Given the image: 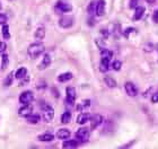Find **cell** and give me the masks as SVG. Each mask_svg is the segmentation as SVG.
Instances as JSON below:
<instances>
[{
  "instance_id": "obj_1",
  "label": "cell",
  "mask_w": 158,
  "mask_h": 149,
  "mask_svg": "<svg viewBox=\"0 0 158 149\" xmlns=\"http://www.w3.org/2000/svg\"><path fill=\"white\" fill-rule=\"evenodd\" d=\"M44 51V45L42 43H33L31 44L28 50H27V54L30 57L31 59H36L39 56H41Z\"/></svg>"
},
{
  "instance_id": "obj_2",
  "label": "cell",
  "mask_w": 158,
  "mask_h": 149,
  "mask_svg": "<svg viewBox=\"0 0 158 149\" xmlns=\"http://www.w3.org/2000/svg\"><path fill=\"white\" fill-rule=\"evenodd\" d=\"M76 139H77V141L80 142V144L87 142L88 139H89V130L87 128L78 129L77 132H76Z\"/></svg>"
},
{
  "instance_id": "obj_3",
  "label": "cell",
  "mask_w": 158,
  "mask_h": 149,
  "mask_svg": "<svg viewBox=\"0 0 158 149\" xmlns=\"http://www.w3.org/2000/svg\"><path fill=\"white\" fill-rule=\"evenodd\" d=\"M43 109V119L45 122H50L52 121L53 116H54V110L53 107L50 106V105H45V106H42Z\"/></svg>"
},
{
  "instance_id": "obj_4",
  "label": "cell",
  "mask_w": 158,
  "mask_h": 149,
  "mask_svg": "<svg viewBox=\"0 0 158 149\" xmlns=\"http://www.w3.org/2000/svg\"><path fill=\"white\" fill-rule=\"evenodd\" d=\"M66 95H67L66 102L68 103L69 105H73V104H75V101H76V90H75V88L71 87V86L67 87V89H66Z\"/></svg>"
},
{
  "instance_id": "obj_5",
  "label": "cell",
  "mask_w": 158,
  "mask_h": 149,
  "mask_svg": "<svg viewBox=\"0 0 158 149\" xmlns=\"http://www.w3.org/2000/svg\"><path fill=\"white\" fill-rule=\"evenodd\" d=\"M56 10H59L60 13H69L73 10V6L67 2V1H63V0H60L58 1L56 5Z\"/></svg>"
},
{
  "instance_id": "obj_6",
  "label": "cell",
  "mask_w": 158,
  "mask_h": 149,
  "mask_svg": "<svg viewBox=\"0 0 158 149\" xmlns=\"http://www.w3.org/2000/svg\"><path fill=\"white\" fill-rule=\"evenodd\" d=\"M34 99V95L31 90H25L19 96V102L21 104H31L32 101Z\"/></svg>"
},
{
  "instance_id": "obj_7",
  "label": "cell",
  "mask_w": 158,
  "mask_h": 149,
  "mask_svg": "<svg viewBox=\"0 0 158 149\" xmlns=\"http://www.w3.org/2000/svg\"><path fill=\"white\" fill-rule=\"evenodd\" d=\"M103 122V116L101 114H94L90 115V127L92 129H96L99 127Z\"/></svg>"
},
{
  "instance_id": "obj_8",
  "label": "cell",
  "mask_w": 158,
  "mask_h": 149,
  "mask_svg": "<svg viewBox=\"0 0 158 149\" xmlns=\"http://www.w3.org/2000/svg\"><path fill=\"white\" fill-rule=\"evenodd\" d=\"M124 88H125V92H127V94H128L130 97H136V96H137L138 89L132 83L128 81V83L125 84V86H124Z\"/></svg>"
},
{
  "instance_id": "obj_9",
  "label": "cell",
  "mask_w": 158,
  "mask_h": 149,
  "mask_svg": "<svg viewBox=\"0 0 158 149\" xmlns=\"http://www.w3.org/2000/svg\"><path fill=\"white\" fill-rule=\"evenodd\" d=\"M32 111H33L32 105H30V104H23V106L18 111V114L21 115V116H23V118H26L27 115H30L32 113Z\"/></svg>"
},
{
  "instance_id": "obj_10",
  "label": "cell",
  "mask_w": 158,
  "mask_h": 149,
  "mask_svg": "<svg viewBox=\"0 0 158 149\" xmlns=\"http://www.w3.org/2000/svg\"><path fill=\"white\" fill-rule=\"evenodd\" d=\"M59 25L62 27V28H68V27H71L73 25V19L71 17H68V16H64L59 21Z\"/></svg>"
},
{
  "instance_id": "obj_11",
  "label": "cell",
  "mask_w": 158,
  "mask_h": 149,
  "mask_svg": "<svg viewBox=\"0 0 158 149\" xmlns=\"http://www.w3.org/2000/svg\"><path fill=\"white\" fill-rule=\"evenodd\" d=\"M105 13V1L104 0H98L96 4V15L97 16H103Z\"/></svg>"
},
{
  "instance_id": "obj_12",
  "label": "cell",
  "mask_w": 158,
  "mask_h": 149,
  "mask_svg": "<svg viewBox=\"0 0 158 149\" xmlns=\"http://www.w3.org/2000/svg\"><path fill=\"white\" fill-rule=\"evenodd\" d=\"M110 60L108 58H105V57H102V60H101V64H99V70L102 73H106L108 68H110Z\"/></svg>"
},
{
  "instance_id": "obj_13",
  "label": "cell",
  "mask_w": 158,
  "mask_h": 149,
  "mask_svg": "<svg viewBox=\"0 0 158 149\" xmlns=\"http://www.w3.org/2000/svg\"><path fill=\"white\" fill-rule=\"evenodd\" d=\"M50 64H51V57L49 56V54H44L41 63L39 64V69L40 70H43V69L47 68Z\"/></svg>"
},
{
  "instance_id": "obj_14",
  "label": "cell",
  "mask_w": 158,
  "mask_h": 149,
  "mask_svg": "<svg viewBox=\"0 0 158 149\" xmlns=\"http://www.w3.org/2000/svg\"><path fill=\"white\" fill-rule=\"evenodd\" d=\"M70 134H71V132L68 129H60L59 131L56 132V137L61 140H67L70 137Z\"/></svg>"
},
{
  "instance_id": "obj_15",
  "label": "cell",
  "mask_w": 158,
  "mask_h": 149,
  "mask_svg": "<svg viewBox=\"0 0 158 149\" xmlns=\"http://www.w3.org/2000/svg\"><path fill=\"white\" fill-rule=\"evenodd\" d=\"M89 120H90V114L89 113H86V112L85 113H80L77 118V123L80 124V125H82V124L87 123Z\"/></svg>"
},
{
  "instance_id": "obj_16",
  "label": "cell",
  "mask_w": 158,
  "mask_h": 149,
  "mask_svg": "<svg viewBox=\"0 0 158 149\" xmlns=\"http://www.w3.org/2000/svg\"><path fill=\"white\" fill-rule=\"evenodd\" d=\"M136 11H134V19L138 21V19H141L142 16H143V14H145V7H142V6H137L136 7Z\"/></svg>"
},
{
  "instance_id": "obj_17",
  "label": "cell",
  "mask_w": 158,
  "mask_h": 149,
  "mask_svg": "<svg viewBox=\"0 0 158 149\" xmlns=\"http://www.w3.org/2000/svg\"><path fill=\"white\" fill-rule=\"evenodd\" d=\"M26 120H27V121L32 124H37L40 122L41 118H40L39 114H33V113H31L30 115H27V116H26Z\"/></svg>"
},
{
  "instance_id": "obj_18",
  "label": "cell",
  "mask_w": 158,
  "mask_h": 149,
  "mask_svg": "<svg viewBox=\"0 0 158 149\" xmlns=\"http://www.w3.org/2000/svg\"><path fill=\"white\" fill-rule=\"evenodd\" d=\"M26 75H27V69L25 67H21V68H19L16 71V79L21 80V79L26 78Z\"/></svg>"
},
{
  "instance_id": "obj_19",
  "label": "cell",
  "mask_w": 158,
  "mask_h": 149,
  "mask_svg": "<svg viewBox=\"0 0 158 149\" xmlns=\"http://www.w3.org/2000/svg\"><path fill=\"white\" fill-rule=\"evenodd\" d=\"M53 139H54V136L51 134V133H44V134L39 136V140L42 141V142H50Z\"/></svg>"
},
{
  "instance_id": "obj_20",
  "label": "cell",
  "mask_w": 158,
  "mask_h": 149,
  "mask_svg": "<svg viewBox=\"0 0 158 149\" xmlns=\"http://www.w3.org/2000/svg\"><path fill=\"white\" fill-rule=\"evenodd\" d=\"M71 78H73V73H61V75L58 77V81H60V83H66V81L70 80Z\"/></svg>"
},
{
  "instance_id": "obj_21",
  "label": "cell",
  "mask_w": 158,
  "mask_h": 149,
  "mask_svg": "<svg viewBox=\"0 0 158 149\" xmlns=\"http://www.w3.org/2000/svg\"><path fill=\"white\" fill-rule=\"evenodd\" d=\"M104 81H105V84H106L110 88H115L116 87V81L114 80V78H112V77L106 76L104 78Z\"/></svg>"
},
{
  "instance_id": "obj_22",
  "label": "cell",
  "mask_w": 158,
  "mask_h": 149,
  "mask_svg": "<svg viewBox=\"0 0 158 149\" xmlns=\"http://www.w3.org/2000/svg\"><path fill=\"white\" fill-rule=\"evenodd\" d=\"M70 120H71V113H70L69 111H66L63 114L61 115V123L62 124L69 123Z\"/></svg>"
},
{
  "instance_id": "obj_23",
  "label": "cell",
  "mask_w": 158,
  "mask_h": 149,
  "mask_svg": "<svg viewBox=\"0 0 158 149\" xmlns=\"http://www.w3.org/2000/svg\"><path fill=\"white\" fill-rule=\"evenodd\" d=\"M44 36H45V30L43 27H40V28H37V30L35 31L34 37L36 40H42Z\"/></svg>"
},
{
  "instance_id": "obj_24",
  "label": "cell",
  "mask_w": 158,
  "mask_h": 149,
  "mask_svg": "<svg viewBox=\"0 0 158 149\" xmlns=\"http://www.w3.org/2000/svg\"><path fill=\"white\" fill-rule=\"evenodd\" d=\"M78 146V142L76 140H67L62 144L63 148H76Z\"/></svg>"
},
{
  "instance_id": "obj_25",
  "label": "cell",
  "mask_w": 158,
  "mask_h": 149,
  "mask_svg": "<svg viewBox=\"0 0 158 149\" xmlns=\"http://www.w3.org/2000/svg\"><path fill=\"white\" fill-rule=\"evenodd\" d=\"M13 79H14V73H10L8 76L6 77V79H5V83H4L5 87H8V86L11 85V84H13Z\"/></svg>"
},
{
  "instance_id": "obj_26",
  "label": "cell",
  "mask_w": 158,
  "mask_h": 149,
  "mask_svg": "<svg viewBox=\"0 0 158 149\" xmlns=\"http://www.w3.org/2000/svg\"><path fill=\"white\" fill-rule=\"evenodd\" d=\"M101 57H105V58H108V59H112L113 57V52L107 50V49H102L101 51Z\"/></svg>"
},
{
  "instance_id": "obj_27",
  "label": "cell",
  "mask_w": 158,
  "mask_h": 149,
  "mask_svg": "<svg viewBox=\"0 0 158 149\" xmlns=\"http://www.w3.org/2000/svg\"><path fill=\"white\" fill-rule=\"evenodd\" d=\"M2 36H4L5 40H8V38L10 37V34H9V27H8V25H6V24H4V26H2Z\"/></svg>"
},
{
  "instance_id": "obj_28",
  "label": "cell",
  "mask_w": 158,
  "mask_h": 149,
  "mask_svg": "<svg viewBox=\"0 0 158 149\" xmlns=\"http://www.w3.org/2000/svg\"><path fill=\"white\" fill-rule=\"evenodd\" d=\"M9 57L7 54H4L2 56V64H1V70H5V69L7 68V66H8V62H9Z\"/></svg>"
},
{
  "instance_id": "obj_29",
  "label": "cell",
  "mask_w": 158,
  "mask_h": 149,
  "mask_svg": "<svg viewBox=\"0 0 158 149\" xmlns=\"http://www.w3.org/2000/svg\"><path fill=\"white\" fill-rule=\"evenodd\" d=\"M94 13H96V5H95V2H90L89 4V6H88V14L89 15H94Z\"/></svg>"
},
{
  "instance_id": "obj_30",
  "label": "cell",
  "mask_w": 158,
  "mask_h": 149,
  "mask_svg": "<svg viewBox=\"0 0 158 149\" xmlns=\"http://www.w3.org/2000/svg\"><path fill=\"white\" fill-rule=\"evenodd\" d=\"M113 69L114 70H116V71H119V70H121V67H122V63H121V61H119V60H115L114 62H113Z\"/></svg>"
},
{
  "instance_id": "obj_31",
  "label": "cell",
  "mask_w": 158,
  "mask_h": 149,
  "mask_svg": "<svg viewBox=\"0 0 158 149\" xmlns=\"http://www.w3.org/2000/svg\"><path fill=\"white\" fill-rule=\"evenodd\" d=\"M6 21H7V16H6L5 14L0 13V25L6 24Z\"/></svg>"
},
{
  "instance_id": "obj_32",
  "label": "cell",
  "mask_w": 158,
  "mask_h": 149,
  "mask_svg": "<svg viewBox=\"0 0 158 149\" xmlns=\"http://www.w3.org/2000/svg\"><path fill=\"white\" fill-rule=\"evenodd\" d=\"M90 105V101H88V99H86V101H84V102L80 104V106H79V109H84V107H89Z\"/></svg>"
},
{
  "instance_id": "obj_33",
  "label": "cell",
  "mask_w": 158,
  "mask_h": 149,
  "mask_svg": "<svg viewBox=\"0 0 158 149\" xmlns=\"http://www.w3.org/2000/svg\"><path fill=\"white\" fill-rule=\"evenodd\" d=\"M138 6V0H131L130 1V8H136Z\"/></svg>"
},
{
  "instance_id": "obj_34",
  "label": "cell",
  "mask_w": 158,
  "mask_h": 149,
  "mask_svg": "<svg viewBox=\"0 0 158 149\" xmlns=\"http://www.w3.org/2000/svg\"><path fill=\"white\" fill-rule=\"evenodd\" d=\"M6 47H7L6 43H5V42H0V53H2L4 51H6Z\"/></svg>"
},
{
  "instance_id": "obj_35",
  "label": "cell",
  "mask_w": 158,
  "mask_h": 149,
  "mask_svg": "<svg viewBox=\"0 0 158 149\" xmlns=\"http://www.w3.org/2000/svg\"><path fill=\"white\" fill-rule=\"evenodd\" d=\"M151 102L153 103H158V92L155 93L153 96H151Z\"/></svg>"
},
{
  "instance_id": "obj_36",
  "label": "cell",
  "mask_w": 158,
  "mask_h": 149,
  "mask_svg": "<svg viewBox=\"0 0 158 149\" xmlns=\"http://www.w3.org/2000/svg\"><path fill=\"white\" fill-rule=\"evenodd\" d=\"M153 21L155 23H158V10H155L154 15H153Z\"/></svg>"
},
{
  "instance_id": "obj_37",
  "label": "cell",
  "mask_w": 158,
  "mask_h": 149,
  "mask_svg": "<svg viewBox=\"0 0 158 149\" xmlns=\"http://www.w3.org/2000/svg\"><path fill=\"white\" fill-rule=\"evenodd\" d=\"M131 32H134V30H133V28H127V30H125V32H124V35L128 37L129 33H131Z\"/></svg>"
},
{
  "instance_id": "obj_38",
  "label": "cell",
  "mask_w": 158,
  "mask_h": 149,
  "mask_svg": "<svg viewBox=\"0 0 158 149\" xmlns=\"http://www.w3.org/2000/svg\"><path fill=\"white\" fill-rule=\"evenodd\" d=\"M101 33H102V36H104V37H107V36H108V32H107L106 30H102L101 31Z\"/></svg>"
},
{
  "instance_id": "obj_39",
  "label": "cell",
  "mask_w": 158,
  "mask_h": 149,
  "mask_svg": "<svg viewBox=\"0 0 158 149\" xmlns=\"http://www.w3.org/2000/svg\"><path fill=\"white\" fill-rule=\"evenodd\" d=\"M146 1H147V2H148V4H153V2H155V1H156V0H146Z\"/></svg>"
},
{
  "instance_id": "obj_40",
  "label": "cell",
  "mask_w": 158,
  "mask_h": 149,
  "mask_svg": "<svg viewBox=\"0 0 158 149\" xmlns=\"http://www.w3.org/2000/svg\"><path fill=\"white\" fill-rule=\"evenodd\" d=\"M0 7H1V2H0Z\"/></svg>"
}]
</instances>
